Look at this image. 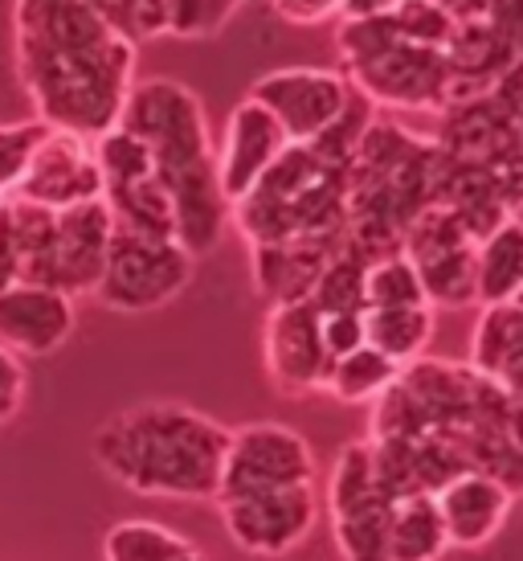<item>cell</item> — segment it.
Masks as SVG:
<instances>
[{
  "instance_id": "obj_1",
  "label": "cell",
  "mask_w": 523,
  "mask_h": 561,
  "mask_svg": "<svg viewBox=\"0 0 523 561\" xmlns=\"http://www.w3.org/2000/svg\"><path fill=\"white\" fill-rule=\"evenodd\" d=\"M13 42L42 124L82 140L119 124L136 87V42L91 0H13Z\"/></svg>"
},
{
  "instance_id": "obj_2",
  "label": "cell",
  "mask_w": 523,
  "mask_h": 561,
  "mask_svg": "<svg viewBox=\"0 0 523 561\" xmlns=\"http://www.w3.org/2000/svg\"><path fill=\"white\" fill-rule=\"evenodd\" d=\"M372 124V103L352 94L348 111L319 140L291 144L275 169L230 209L237 230L254 247H327L344 250L348 230V164L364 127Z\"/></svg>"
},
{
  "instance_id": "obj_3",
  "label": "cell",
  "mask_w": 523,
  "mask_h": 561,
  "mask_svg": "<svg viewBox=\"0 0 523 561\" xmlns=\"http://www.w3.org/2000/svg\"><path fill=\"white\" fill-rule=\"evenodd\" d=\"M438 205L483 242L523 202V66L442 115Z\"/></svg>"
},
{
  "instance_id": "obj_4",
  "label": "cell",
  "mask_w": 523,
  "mask_h": 561,
  "mask_svg": "<svg viewBox=\"0 0 523 561\" xmlns=\"http://www.w3.org/2000/svg\"><path fill=\"white\" fill-rule=\"evenodd\" d=\"M119 127L131 131L152 157L155 181L172 202L176 242L193 259L217 250L230 226V202L217 181V152L197 94L185 82L143 79L127 94Z\"/></svg>"
},
{
  "instance_id": "obj_5",
  "label": "cell",
  "mask_w": 523,
  "mask_h": 561,
  "mask_svg": "<svg viewBox=\"0 0 523 561\" xmlns=\"http://www.w3.org/2000/svg\"><path fill=\"white\" fill-rule=\"evenodd\" d=\"M94 463L148 500H217L230 426L185 402H139L98 426Z\"/></svg>"
},
{
  "instance_id": "obj_6",
  "label": "cell",
  "mask_w": 523,
  "mask_h": 561,
  "mask_svg": "<svg viewBox=\"0 0 523 561\" xmlns=\"http://www.w3.org/2000/svg\"><path fill=\"white\" fill-rule=\"evenodd\" d=\"M442 157L433 136L372 115L348 164V230L344 250L376 263L400 254L405 234L430 205H438Z\"/></svg>"
},
{
  "instance_id": "obj_7",
  "label": "cell",
  "mask_w": 523,
  "mask_h": 561,
  "mask_svg": "<svg viewBox=\"0 0 523 561\" xmlns=\"http://www.w3.org/2000/svg\"><path fill=\"white\" fill-rule=\"evenodd\" d=\"M336 42L344 54V79L372 107L446 115L454 103L446 49L417 46L409 37H400L385 13L344 16Z\"/></svg>"
},
{
  "instance_id": "obj_8",
  "label": "cell",
  "mask_w": 523,
  "mask_h": 561,
  "mask_svg": "<svg viewBox=\"0 0 523 561\" xmlns=\"http://www.w3.org/2000/svg\"><path fill=\"white\" fill-rule=\"evenodd\" d=\"M193 266L197 259L176 238H148L115 226L94 299L111 312H155L193 283Z\"/></svg>"
},
{
  "instance_id": "obj_9",
  "label": "cell",
  "mask_w": 523,
  "mask_h": 561,
  "mask_svg": "<svg viewBox=\"0 0 523 561\" xmlns=\"http://www.w3.org/2000/svg\"><path fill=\"white\" fill-rule=\"evenodd\" d=\"M315 483V451L294 426L282 422H249L230 431V451L221 468L217 500L282 492V488H307ZM213 500V504H217Z\"/></svg>"
},
{
  "instance_id": "obj_10",
  "label": "cell",
  "mask_w": 523,
  "mask_h": 561,
  "mask_svg": "<svg viewBox=\"0 0 523 561\" xmlns=\"http://www.w3.org/2000/svg\"><path fill=\"white\" fill-rule=\"evenodd\" d=\"M400 254L414 263L430 308L433 304H442V308H470V304H478L475 299L478 238L450 214L446 205H430L409 226Z\"/></svg>"
},
{
  "instance_id": "obj_11",
  "label": "cell",
  "mask_w": 523,
  "mask_h": 561,
  "mask_svg": "<svg viewBox=\"0 0 523 561\" xmlns=\"http://www.w3.org/2000/svg\"><path fill=\"white\" fill-rule=\"evenodd\" d=\"M352 94V82L339 70H319V66H282L249 87V99L275 115L291 144H311L327 127H336Z\"/></svg>"
},
{
  "instance_id": "obj_12",
  "label": "cell",
  "mask_w": 523,
  "mask_h": 561,
  "mask_svg": "<svg viewBox=\"0 0 523 561\" xmlns=\"http://www.w3.org/2000/svg\"><path fill=\"white\" fill-rule=\"evenodd\" d=\"M262 357H266V374L278 393L307 398V393L324 390L332 357L324 348L319 308L311 299L270 308L266 328H262Z\"/></svg>"
},
{
  "instance_id": "obj_13",
  "label": "cell",
  "mask_w": 523,
  "mask_h": 561,
  "mask_svg": "<svg viewBox=\"0 0 523 561\" xmlns=\"http://www.w3.org/2000/svg\"><path fill=\"white\" fill-rule=\"evenodd\" d=\"M13 197L42 205V209H54V214L86 202H103V172H98V160H94V140L49 127L42 144L33 148Z\"/></svg>"
},
{
  "instance_id": "obj_14",
  "label": "cell",
  "mask_w": 523,
  "mask_h": 561,
  "mask_svg": "<svg viewBox=\"0 0 523 561\" xmlns=\"http://www.w3.org/2000/svg\"><path fill=\"white\" fill-rule=\"evenodd\" d=\"M217 513L237 549L254 558H282L307 541L315 525V483L307 488H282L258 496L217 500Z\"/></svg>"
},
{
  "instance_id": "obj_15",
  "label": "cell",
  "mask_w": 523,
  "mask_h": 561,
  "mask_svg": "<svg viewBox=\"0 0 523 561\" xmlns=\"http://www.w3.org/2000/svg\"><path fill=\"white\" fill-rule=\"evenodd\" d=\"M287 148H291V140L278 127L275 115L246 94L230 111L225 136H221V148H217V181H221V193H225L230 209L258 185L266 172L275 169V160Z\"/></svg>"
},
{
  "instance_id": "obj_16",
  "label": "cell",
  "mask_w": 523,
  "mask_h": 561,
  "mask_svg": "<svg viewBox=\"0 0 523 561\" xmlns=\"http://www.w3.org/2000/svg\"><path fill=\"white\" fill-rule=\"evenodd\" d=\"M111 234H115V218H111L107 202H86L54 214L49 287L70 299L94 296V287L103 279V266H107Z\"/></svg>"
},
{
  "instance_id": "obj_17",
  "label": "cell",
  "mask_w": 523,
  "mask_h": 561,
  "mask_svg": "<svg viewBox=\"0 0 523 561\" xmlns=\"http://www.w3.org/2000/svg\"><path fill=\"white\" fill-rule=\"evenodd\" d=\"M74 332V299L54 287L16 283L0 291V344L16 357H49Z\"/></svg>"
},
{
  "instance_id": "obj_18",
  "label": "cell",
  "mask_w": 523,
  "mask_h": 561,
  "mask_svg": "<svg viewBox=\"0 0 523 561\" xmlns=\"http://www.w3.org/2000/svg\"><path fill=\"white\" fill-rule=\"evenodd\" d=\"M433 500H438V513L446 525L450 549L487 546L515 508V492L508 483L483 476V471H466L458 480H450Z\"/></svg>"
},
{
  "instance_id": "obj_19",
  "label": "cell",
  "mask_w": 523,
  "mask_h": 561,
  "mask_svg": "<svg viewBox=\"0 0 523 561\" xmlns=\"http://www.w3.org/2000/svg\"><path fill=\"white\" fill-rule=\"evenodd\" d=\"M470 369L491 377L511 398H523V312L515 304H491L478 312L470 332Z\"/></svg>"
},
{
  "instance_id": "obj_20",
  "label": "cell",
  "mask_w": 523,
  "mask_h": 561,
  "mask_svg": "<svg viewBox=\"0 0 523 561\" xmlns=\"http://www.w3.org/2000/svg\"><path fill=\"white\" fill-rule=\"evenodd\" d=\"M523 287V221L508 218L478 242L475 254V299L478 308L511 304Z\"/></svg>"
},
{
  "instance_id": "obj_21",
  "label": "cell",
  "mask_w": 523,
  "mask_h": 561,
  "mask_svg": "<svg viewBox=\"0 0 523 561\" xmlns=\"http://www.w3.org/2000/svg\"><path fill=\"white\" fill-rule=\"evenodd\" d=\"M450 549L433 496L388 500V561H438Z\"/></svg>"
},
{
  "instance_id": "obj_22",
  "label": "cell",
  "mask_w": 523,
  "mask_h": 561,
  "mask_svg": "<svg viewBox=\"0 0 523 561\" xmlns=\"http://www.w3.org/2000/svg\"><path fill=\"white\" fill-rule=\"evenodd\" d=\"M433 336V308H381L364 312V344L397 360L400 369L414 365Z\"/></svg>"
},
{
  "instance_id": "obj_23",
  "label": "cell",
  "mask_w": 523,
  "mask_h": 561,
  "mask_svg": "<svg viewBox=\"0 0 523 561\" xmlns=\"http://www.w3.org/2000/svg\"><path fill=\"white\" fill-rule=\"evenodd\" d=\"M400 365L397 360H388L385 353H376L369 344H360L352 353H344L339 360H332V369H327V381L324 390L336 398V402H376L381 393L397 381Z\"/></svg>"
},
{
  "instance_id": "obj_24",
  "label": "cell",
  "mask_w": 523,
  "mask_h": 561,
  "mask_svg": "<svg viewBox=\"0 0 523 561\" xmlns=\"http://www.w3.org/2000/svg\"><path fill=\"white\" fill-rule=\"evenodd\" d=\"M193 549L197 546L188 537L160 520H143V516L111 525L103 537V561H181Z\"/></svg>"
},
{
  "instance_id": "obj_25",
  "label": "cell",
  "mask_w": 523,
  "mask_h": 561,
  "mask_svg": "<svg viewBox=\"0 0 523 561\" xmlns=\"http://www.w3.org/2000/svg\"><path fill=\"white\" fill-rule=\"evenodd\" d=\"M381 312V308H430L426 287L417 279L414 263L405 254H388L376 259L364 275V312Z\"/></svg>"
},
{
  "instance_id": "obj_26",
  "label": "cell",
  "mask_w": 523,
  "mask_h": 561,
  "mask_svg": "<svg viewBox=\"0 0 523 561\" xmlns=\"http://www.w3.org/2000/svg\"><path fill=\"white\" fill-rule=\"evenodd\" d=\"M49 127L42 119H25V124H0V202L13 197L21 172L30 164L33 148L42 144Z\"/></svg>"
},
{
  "instance_id": "obj_27",
  "label": "cell",
  "mask_w": 523,
  "mask_h": 561,
  "mask_svg": "<svg viewBox=\"0 0 523 561\" xmlns=\"http://www.w3.org/2000/svg\"><path fill=\"white\" fill-rule=\"evenodd\" d=\"M319 320H324V348L332 360L364 344V312H319Z\"/></svg>"
},
{
  "instance_id": "obj_28",
  "label": "cell",
  "mask_w": 523,
  "mask_h": 561,
  "mask_svg": "<svg viewBox=\"0 0 523 561\" xmlns=\"http://www.w3.org/2000/svg\"><path fill=\"white\" fill-rule=\"evenodd\" d=\"M270 4L287 25H327L344 16L348 0H270Z\"/></svg>"
},
{
  "instance_id": "obj_29",
  "label": "cell",
  "mask_w": 523,
  "mask_h": 561,
  "mask_svg": "<svg viewBox=\"0 0 523 561\" xmlns=\"http://www.w3.org/2000/svg\"><path fill=\"white\" fill-rule=\"evenodd\" d=\"M25 402V369L21 357L0 344V422H9Z\"/></svg>"
},
{
  "instance_id": "obj_30",
  "label": "cell",
  "mask_w": 523,
  "mask_h": 561,
  "mask_svg": "<svg viewBox=\"0 0 523 561\" xmlns=\"http://www.w3.org/2000/svg\"><path fill=\"white\" fill-rule=\"evenodd\" d=\"M181 561H205V558H200L197 549H193V553H185V558H181Z\"/></svg>"
},
{
  "instance_id": "obj_31",
  "label": "cell",
  "mask_w": 523,
  "mask_h": 561,
  "mask_svg": "<svg viewBox=\"0 0 523 561\" xmlns=\"http://www.w3.org/2000/svg\"><path fill=\"white\" fill-rule=\"evenodd\" d=\"M511 304H515V308H520V312H523V287H520V296L511 299Z\"/></svg>"
},
{
  "instance_id": "obj_32",
  "label": "cell",
  "mask_w": 523,
  "mask_h": 561,
  "mask_svg": "<svg viewBox=\"0 0 523 561\" xmlns=\"http://www.w3.org/2000/svg\"><path fill=\"white\" fill-rule=\"evenodd\" d=\"M511 218H520V221H523V202H520V209H515V214H511Z\"/></svg>"
}]
</instances>
